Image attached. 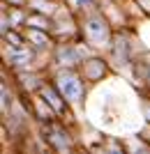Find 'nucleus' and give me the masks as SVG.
<instances>
[{
	"label": "nucleus",
	"mask_w": 150,
	"mask_h": 154,
	"mask_svg": "<svg viewBox=\"0 0 150 154\" xmlns=\"http://www.w3.org/2000/svg\"><path fill=\"white\" fill-rule=\"evenodd\" d=\"M56 88L60 90V94L65 97L69 106H78L83 99V78L72 69H62L56 76Z\"/></svg>",
	"instance_id": "f257e3e1"
},
{
	"label": "nucleus",
	"mask_w": 150,
	"mask_h": 154,
	"mask_svg": "<svg viewBox=\"0 0 150 154\" xmlns=\"http://www.w3.org/2000/svg\"><path fill=\"white\" fill-rule=\"evenodd\" d=\"M83 37L97 48H104L111 44V28L102 14H90L83 19Z\"/></svg>",
	"instance_id": "f03ea898"
},
{
	"label": "nucleus",
	"mask_w": 150,
	"mask_h": 154,
	"mask_svg": "<svg viewBox=\"0 0 150 154\" xmlns=\"http://www.w3.org/2000/svg\"><path fill=\"white\" fill-rule=\"evenodd\" d=\"M39 97L56 110V115H62V113L67 110V101H65V97L60 94V90L56 88V83H53V85L42 83V85H39Z\"/></svg>",
	"instance_id": "7ed1b4c3"
},
{
	"label": "nucleus",
	"mask_w": 150,
	"mask_h": 154,
	"mask_svg": "<svg viewBox=\"0 0 150 154\" xmlns=\"http://www.w3.org/2000/svg\"><path fill=\"white\" fill-rule=\"evenodd\" d=\"M46 129V140L51 143V147L56 149H69V134H67L65 127H58V124L49 120V127Z\"/></svg>",
	"instance_id": "20e7f679"
},
{
	"label": "nucleus",
	"mask_w": 150,
	"mask_h": 154,
	"mask_svg": "<svg viewBox=\"0 0 150 154\" xmlns=\"http://www.w3.org/2000/svg\"><path fill=\"white\" fill-rule=\"evenodd\" d=\"M56 62H58L60 67H74V64L83 62V60H81V51H78L76 46L60 44L58 51H56Z\"/></svg>",
	"instance_id": "39448f33"
},
{
	"label": "nucleus",
	"mask_w": 150,
	"mask_h": 154,
	"mask_svg": "<svg viewBox=\"0 0 150 154\" xmlns=\"http://www.w3.org/2000/svg\"><path fill=\"white\" fill-rule=\"evenodd\" d=\"M7 62L12 64L14 69H28L30 62H33V51L26 44L16 46V48H12V53H7Z\"/></svg>",
	"instance_id": "423d86ee"
},
{
	"label": "nucleus",
	"mask_w": 150,
	"mask_h": 154,
	"mask_svg": "<svg viewBox=\"0 0 150 154\" xmlns=\"http://www.w3.org/2000/svg\"><path fill=\"white\" fill-rule=\"evenodd\" d=\"M26 39L35 48H51V37H49V30H39V28H30L26 26Z\"/></svg>",
	"instance_id": "0eeeda50"
},
{
	"label": "nucleus",
	"mask_w": 150,
	"mask_h": 154,
	"mask_svg": "<svg viewBox=\"0 0 150 154\" xmlns=\"http://www.w3.org/2000/svg\"><path fill=\"white\" fill-rule=\"evenodd\" d=\"M23 26H30V28H39V30H51V19L46 14H39V12H30L26 16V23Z\"/></svg>",
	"instance_id": "6e6552de"
},
{
	"label": "nucleus",
	"mask_w": 150,
	"mask_h": 154,
	"mask_svg": "<svg viewBox=\"0 0 150 154\" xmlns=\"http://www.w3.org/2000/svg\"><path fill=\"white\" fill-rule=\"evenodd\" d=\"M104 71H106V67H104L102 60H88V62H85V78H88V81H97Z\"/></svg>",
	"instance_id": "1a4fd4ad"
},
{
	"label": "nucleus",
	"mask_w": 150,
	"mask_h": 154,
	"mask_svg": "<svg viewBox=\"0 0 150 154\" xmlns=\"http://www.w3.org/2000/svg\"><path fill=\"white\" fill-rule=\"evenodd\" d=\"M2 37H5L7 46H12V48H16V46H23V44H26V39L21 37L19 32H14V30H12V32L5 30V32H2Z\"/></svg>",
	"instance_id": "9d476101"
},
{
	"label": "nucleus",
	"mask_w": 150,
	"mask_h": 154,
	"mask_svg": "<svg viewBox=\"0 0 150 154\" xmlns=\"http://www.w3.org/2000/svg\"><path fill=\"white\" fill-rule=\"evenodd\" d=\"M7 108H9V88L7 83H2V110L7 113Z\"/></svg>",
	"instance_id": "9b49d317"
},
{
	"label": "nucleus",
	"mask_w": 150,
	"mask_h": 154,
	"mask_svg": "<svg viewBox=\"0 0 150 154\" xmlns=\"http://www.w3.org/2000/svg\"><path fill=\"white\" fill-rule=\"evenodd\" d=\"M72 2H74L76 9H88V7L95 5V0H72Z\"/></svg>",
	"instance_id": "f8f14e48"
},
{
	"label": "nucleus",
	"mask_w": 150,
	"mask_h": 154,
	"mask_svg": "<svg viewBox=\"0 0 150 154\" xmlns=\"http://www.w3.org/2000/svg\"><path fill=\"white\" fill-rule=\"evenodd\" d=\"M5 2H12V7H23V5H28V0H5Z\"/></svg>",
	"instance_id": "ddd939ff"
},
{
	"label": "nucleus",
	"mask_w": 150,
	"mask_h": 154,
	"mask_svg": "<svg viewBox=\"0 0 150 154\" xmlns=\"http://www.w3.org/2000/svg\"><path fill=\"white\" fill-rule=\"evenodd\" d=\"M143 110H145V117H148V122H150V101H143Z\"/></svg>",
	"instance_id": "4468645a"
}]
</instances>
